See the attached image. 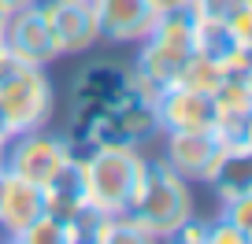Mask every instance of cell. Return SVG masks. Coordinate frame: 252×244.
Here are the masks:
<instances>
[{"label": "cell", "mask_w": 252, "mask_h": 244, "mask_svg": "<svg viewBox=\"0 0 252 244\" xmlns=\"http://www.w3.org/2000/svg\"><path fill=\"white\" fill-rule=\"evenodd\" d=\"M82 163H86V196L96 211L126 215L134 207L149 163L134 144H96L89 156H82Z\"/></svg>", "instance_id": "cell-1"}, {"label": "cell", "mask_w": 252, "mask_h": 244, "mask_svg": "<svg viewBox=\"0 0 252 244\" xmlns=\"http://www.w3.org/2000/svg\"><path fill=\"white\" fill-rule=\"evenodd\" d=\"M52 81H48L45 67L26 63L15 52H0V108L11 118L15 134L26 130H41L52 118Z\"/></svg>", "instance_id": "cell-2"}, {"label": "cell", "mask_w": 252, "mask_h": 244, "mask_svg": "<svg viewBox=\"0 0 252 244\" xmlns=\"http://www.w3.org/2000/svg\"><path fill=\"white\" fill-rule=\"evenodd\" d=\"M130 215H134L156 241L174 237V229L193 215L189 181L182 178V174H174L163 159L145 163V178H141V189H137V196H134Z\"/></svg>", "instance_id": "cell-3"}, {"label": "cell", "mask_w": 252, "mask_h": 244, "mask_svg": "<svg viewBox=\"0 0 252 244\" xmlns=\"http://www.w3.org/2000/svg\"><path fill=\"white\" fill-rule=\"evenodd\" d=\"M71 141H63V137H52L41 130H26V134H15L8 141V152H4V170L19 174L26 181H37L41 189H45L52 174L67 163L71 156Z\"/></svg>", "instance_id": "cell-4"}, {"label": "cell", "mask_w": 252, "mask_h": 244, "mask_svg": "<svg viewBox=\"0 0 252 244\" xmlns=\"http://www.w3.org/2000/svg\"><path fill=\"white\" fill-rule=\"evenodd\" d=\"M226 144L230 141H222L219 130H171L163 144V163L186 181H204Z\"/></svg>", "instance_id": "cell-5"}, {"label": "cell", "mask_w": 252, "mask_h": 244, "mask_svg": "<svg viewBox=\"0 0 252 244\" xmlns=\"http://www.w3.org/2000/svg\"><path fill=\"white\" fill-rule=\"evenodd\" d=\"M52 30L60 55H82L100 41V26H96L93 0H41Z\"/></svg>", "instance_id": "cell-6"}, {"label": "cell", "mask_w": 252, "mask_h": 244, "mask_svg": "<svg viewBox=\"0 0 252 244\" xmlns=\"http://www.w3.org/2000/svg\"><path fill=\"white\" fill-rule=\"evenodd\" d=\"M152 108H156L159 134H171V130H215L212 93H200V89H189V85L174 81V85L156 93Z\"/></svg>", "instance_id": "cell-7"}, {"label": "cell", "mask_w": 252, "mask_h": 244, "mask_svg": "<svg viewBox=\"0 0 252 244\" xmlns=\"http://www.w3.org/2000/svg\"><path fill=\"white\" fill-rule=\"evenodd\" d=\"M4 45H8V52H15L19 59L37 63V67H48L52 59H60V45H56L52 30H48L41 0L8 15V23H4Z\"/></svg>", "instance_id": "cell-8"}, {"label": "cell", "mask_w": 252, "mask_h": 244, "mask_svg": "<svg viewBox=\"0 0 252 244\" xmlns=\"http://www.w3.org/2000/svg\"><path fill=\"white\" fill-rule=\"evenodd\" d=\"M193 52H197V48L186 45V41H171V37H159V33H149L145 41H137V55H134V67H130V71H134L152 93H159V89L178 81L182 67H186V59Z\"/></svg>", "instance_id": "cell-9"}, {"label": "cell", "mask_w": 252, "mask_h": 244, "mask_svg": "<svg viewBox=\"0 0 252 244\" xmlns=\"http://www.w3.org/2000/svg\"><path fill=\"white\" fill-rule=\"evenodd\" d=\"M100 37L111 45H137L149 37L156 23V4L152 0H93Z\"/></svg>", "instance_id": "cell-10"}, {"label": "cell", "mask_w": 252, "mask_h": 244, "mask_svg": "<svg viewBox=\"0 0 252 244\" xmlns=\"http://www.w3.org/2000/svg\"><path fill=\"white\" fill-rule=\"evenodd\" d=\"M45 215V189L37 181H26L19 174L4 170V192H0V229L19 237L33 218Z\"/></svg>", "instance_id": "cell-11"}, {"label": "cell", "mask_w": 252, "mask_h": 244, "mask_svg": "<svg viewBox=\"0 0 252 244\" xmlns=\"http://www.w3.org/2000/svg\"><path fill=\"white\" fill-rule=\"evenodd\" d=\"M89 204L86 196V163L82 156H67V163L52 174V181L45 185V211L60 222H71L82 207Z\"/></svg>", "instance_id": "cell-12"}, {"label": "cell", "mask_w": 252, "mask_h": 244, "mask_svg": "<svg viewBox=\"0 0 252 244\" xmlns=\"http://www.w3.org/2000/svg\"><path fill=\"white\" fill-rule=\"evenodd\" d=\"M204 181L215 189L219 204L237 200V196H252V141L226 144Z\"/></svg>", "instance_id": "cell-13"}, {"label": "cell", "mask_w": 252, "mask_h": 244, "mask_svg": "<svg viewBox=\"0 0 252 244\" xmlns=\"http://www.w3.org/2000/svg\"><path fill=\"white\" fill-rule=\"evenodd\" d=\"M130 78V67H119L111 59H93L78 71L71 89V108H100L123 81Z\"/></svg>", "instance_id": "cell-14"}, {"label": "cell", "mask_w": 252, "mask_h": 244, "mask_svg": "<svg viewBox=\"0 0 252 244\" xmlns=\"http://www.w3.org/2000/svg\"><path fill=\"white\" fill-rule=\"evenodd\" d=\"M193 48L204 55H212V59H234L237 52H252V48H241L234 41V33H230L226 23H215V19H200L197 23V37H193Z\"/></svg>", "instance_id": "cell-15"}, {"label": "cell", "mask_w": 252, "mask_h": 244, "mask_svg": "<svg viewBox=\"0 0 252 244\" xmlns=\"http://www.w3.org/2000/svg\"><path fill=\"white\" fill-rule=\"evenodd\" d=\"M230 67L222 63V59H212V55L204 52H193L186 59V67H182L178 74V85H189V89H200V93H215V89L222 85V78H226Z\"/></svg>", "instance_id": "cell-16"}, {"label": "cell", "mask_w": 252, "mask_h": 244, "mask_svg": "<svg viewBox=\"0 0 252 244\" xmlns=\"http://www.w3.org/2000/svg\"><path fill=\"white\" fill-rule=\"evenodd\" d=\"M11 241H19V244H67V237H63V222L45 211L41 218H33L19 237H11Z\"/></svg>", "instance_id": "cell-17"}, {"label": "cell", "mask_w": 252, "mask_h": 244, "mask_svg": "<svg viewBox=\"0 0 252 244\" xmlns=\"http://www.w3.org/2000/svg\"><path fill=\"white\" fill-rule=\"evenodd\" d=\"M200 19H215V23H226L234 19L241 8H252V0H193Z\"/></svg>", "instance_id": "cell-18"}, {"label": "cell", "mask_w": 252, "mask_h": 244, "mask_svg": "<svg viewBox=\"0 0 252 244\" xmlns=\"http://www.w3.org/2000/svg\"><path fill=\"white\" fill-rule=\"evenodd\" d=\"M252 233H245L241 226H234L230 218L208 222V244H249Z\"/></svg>", "instance_id": "cell-19"}, {"label": "cell", "mask_w": 252, "mask_h": 244, "mask_svg": "<svg viewBox=\"0 0 252 244\" xmlns=\"http://www.w3.org/2000/svg\"><path fill=\"white\" fill-rule=\"evenodd\" d=\"M222 218H230L234 226H241L245 233H252V196H237L222 204Z\"/></svg>", "instance_id": "cell-20"}, {"label": "cell", "mask_w": 252, "mask_h": 244, "mask_svg": "<svg viewBox=\"0 0 252 244\" xmlns=\"http://www.w3.org/2000/svg\"><path fill=\"white\" fill-rule=\"evenodd\" d=\"M226 26L241 48H252V8H241L234 19H226Z\"/></svg>", "instance_id": "cell-21"}, {"label": "cell", "mask_w": 252, "mask_h": 244, "mask_svg": "<svg viewBox=\"0 0 252 244\" xmlns=\"http://www.w3.org/2000/svg\"><path fill=\"white\" fill-rule=\"evenodd\" d=\"M174 241H182V244H208V222H200V218L189 215V218L174 229Z\"/></svg>", "instance_id": "cell-22"}, {"label": "cell", "mask_w": 252, "mask_h": 244, "mask_svg": "<svg viewBox=\"0 0 252 244\" xmlns=\"http://www.w3.org/2000/svg\"><path fill=\"white\" fill-rule=\"evenodd\" d=\"M30 4H37V0H0V11L11 15V11H23V8H30Z\"/></svg>", "instance_id": "cell-23"}, {"label": "cell", "mask_w": 252, "mask_h": 244, "mask_svg": "<svg viewBox=\"0 0 252 244\" xmlns=\"http://www.w3.org/2000/svg\"><path fill=\"white\" fill-rule=\"evenodd\" d=\"M11 137H15V126H11V118H8V115H4V108H0V141L8 144V141H11Z\"/></svg>", "instance_id": "cell-24"}, {"label": "cell", "mask_w": 252, "mask_h": 244, "mask_svg": "<svg viewBox=\"0 0 252 244\" xmlns=\"http://www.w3.org/2000/svg\"><path fill=\"white\" fill-rule=\"evenodd\" d=\"M156 11H167V8H178V4H189V0H152Z\"/></svg>", "instance_id": "cell-25"}, {"label": "cell", "mask_w": 252, "mask_h": 244, "mask_svg": "<svg viewBox=\"0 0 252 244\" xmlns=\"http://www.w3.org/2000/svg\"><path fill=\"white\" fill-rule=\"evenodd\" d=\"M4 152H8V144H4V141H0V166H4Z\"/></svg>", "instance_id": "cell-26"}, {"label": "cell", "mask_w": 252, "mask_h": 244, "mask_svg": "<svg viewBox=\"0 0 252 244\" xmlns=\"http://www.w3.org/2000/svg\"><path fill=\"white\" fill-rule=\"evenodd\" d=\"M4 23H8V15H4V11H0V33H4Z\"/></svg>", "instance_id": "cell-27"}, {"label": "cell", "mask_w": 252, "mask_h": 244, "mask_svg": "<svg viewBox=\"0 0 252 244\" xmlns=\"http://www.w3.org/2000/svg\"><path fill=\"white\" fill-rule=\"evenodd\" d=\"M0 192H4V166H0Z\"/></svg>", "instance_id": "cell-28"}, {"label": "cell", "mask_w": 252, "mask_h": 244, "mask_svg": "<svg viewBox=\"0 0 252 244\" xmlns=\"http://www.w3.org/2000/svg\"><path fill=\"white\" fill-rule=\"evenodd\" d=\"M0 52H4V33H0Z\"/></svg>", "instance_id": "cell-29"}]
</instances>
